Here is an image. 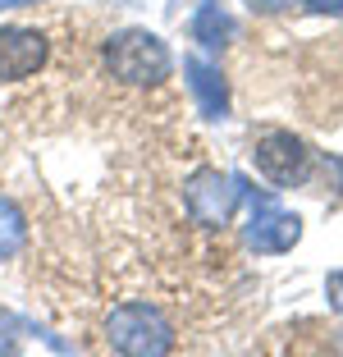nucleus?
<instances>
[{
	"label": "nucleus",
	"instance_id": "obj_5",
	"mask_svg": "<svg viewBox=\"0 0 343 357\" xmlns=\"http://www.w3.org/2000/svg\"><path fill=\"white\" fill-rule=\"evenodd\" d=\"M312 5H316V10H334V14L343 10V0H312Z\"/></svg>",
	"mask_w": 343,
	"mask_h": 357
},
{
	"label": "nucleus",
	"instance_id": "obj_1",
	"mask_svg": "<svg viewBox=\"0 0 343 357\" xmlns=\"http://www.w3.org/2000/svg\"><path fill=\"white\" fill-rule=\"evenodd\" d=\"M165 64L169 55L151 32H119L110 46V69L128 83H151V78L165 74Z\"/></svg>",
	"mask_w": 343,
	"mask_h": 357
},
{
	"label": "nucleus",
	"instance_id": "obj_6",
	"mask_svg": "<svg viewBox=\"0 0 343 357\" xmlns=\"http://www.w3.org/2000/svg\"><path fill=\"white\" fill-rule=\"evenodd\" d=\"M266 5H293V0H266Z\"/></svg>",
	"mask_w": 343,
	"mask_h": 357
},
{
	"label": "nucleus",
	"instance_id": "obj_2",
	"mask_svg": "<svg viewBox=\"0 0 343 357\" xmlns=\"http://www.w3.org/2000/svg\"><path fill=\"white\" fill-rule=\"evenodd\" d=\"M257 165H261V174H270L275 183H298V178H307L312 151L302 147L298 137H289V133H270L257 147Z\"/></svg>",
	"mask_w": 343,
	"mask_h": 357
},
{
	"label": "nucleus",
	"instance_id": "obj_4",
	"mask_svg": "<svg viewBox=\"0 0 343 357\" xmlns=\"http://www.w3.org/2000/svg\"><path fill=\"white\" fill-rule=\"evenodd\" d=\"M330 294H334V303L343 307V275H334V280H330Z\"/></svg>",
	"mask_w": 343,
	"mask_h": 357
},
{
	"label": "nucleus",
	"instance_id": "obj_3",
	"mask_svg": "<svg viewBox=\"0 0 343 357\" xmlns=\"http://www.w3.org/2000/svg\"><path fill=\"white\" fill-rule=\"evenodd\" d=\"M37 60H42V37L37 32H23V28L0 32V74L5 78H23Z\"/></svg>",
	"mask_w": 343,
	"mask_h": 357
}]
</instances>
